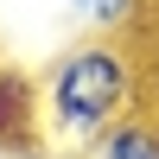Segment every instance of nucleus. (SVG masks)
<instances>
[{
	"instance_id": "1",
	"label": "nucleus",
	"mask_w": 159,
	"mask_h": 159,
	"mask_svg": "<svg viewBox=\"0 0 159 159\" xmlns=\"http://www.w3.org/2000/svg\"><path fill=\"white\" fill-rule=\"evenodd\" d=\"M134 102H140V64L127 45H115V38L70 45L38 76V147L83 153L121 115H134Z\"/></svg>"
},
{
	"instance_id": "3",
	"label": "nucleus",
	"mask_w": 159,
	"mask_h": 159,
	"mask_svg": "<svg viewBox=\"0 0 159 159\" xmlns=\"http://www.w3.org/2000/svg\"><path fill=\"white\" fill-rule=\"evenodd\" d=\"M83 159H159V121L147 115H121L102 140H89Z\"/></svg>"
},
{
	"instance_id": "2",
	"label": "nucleus",
	"mask_w": 159,
	"mask_h": 159,
	"mask_svg": "<svg viewBox=\"0 0 159 159\" xmlns=\"http://www.w3.org/2000/svg\"><path fill=\"white\" fill-rule=\"evenodd\" d=\"M0 147L45 153L38 147V83L19 70H0Z\"/></svg>"
},
{
	"instance_id": "4",
	"label": "nucleus",
	"mask_w": 159,
	"mask_h": 159,
	"mask_svg": "<svg viewBox=\"0 0 159 159\" xmlns=\"http://www.w3.org/2000/svg\"><path fill=\"white\" fill-rule=\"evenodd\" d=\"M70 7L76 25H89L96 38H115V32H134L140 13H147V0H64Z\"/></svg>"
}]
</instances>
